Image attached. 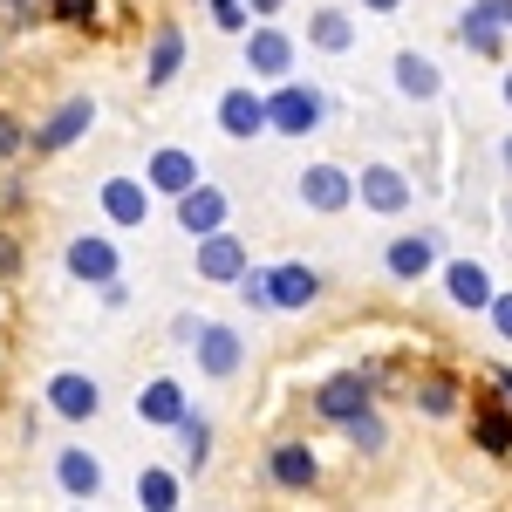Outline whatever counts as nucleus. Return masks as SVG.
I'll return each instance as SVG.
<instances>
[{
  "instance_id": "obj_1",
  "label": "nucleus",
  "mask_w": 512,
  "mask_h": 512,
  "mask_svg": "<svg viewBox=\"0 0 512 512\" xmlns=\"http://www.w3.org/2000/svg\"><path fill=\"white\" fill-rule=\"evenodd\" d=\"M41 396H48V410H55L62 424H89V417L103 410V383L82 376V369H55V376L41 383Z\"/></svg>"
},
{
  "instance_id": "obj_2",
  "label": "nucleus",
  "mask_w": 512,
  "mask_h": 512,
  "mask_svg": "<svg viewBox=\"0 0 512 512\" xmlns=\"http://www.w3.org/2000/svg\"><path fill=\"white\" fill-rule=\"evenodd\" d=\"M89 123H96V96H69L48 123L28 130V151H35V158H55V151H69L76 137H89Z\"/></svg>"
},
{
  "instance_id": "obj_3",
  "label": "nucleus",
  "mask_w": 512,
  "mask_h": 512,
  "mask_svg": "<svg viewBox=\"0 0 512 512\" xmlns=\"http://www.w3.org/2000/svg\"><path fill=\"white\" fill-rule=\"evenodd\" d=\"M267 130H280V137H308V130H321V96L280 76V89L267 96Z\"/></svg>"
},
{
  "instance_id": "obj_4",
  "label": "nucleus",
  "mask_w": 512,
  "mask_h": 512,
  "mask_svg": "<svg viewBox=\"0 0 512 512\" xmlns=\"http://www.w3.org/2000/svg\"><path fill=\"white\" fill-rule=\"evenodd\" d=\"M192 355H198V369H205L212 383H233L239 362H246V342H239L226 321H205V328L192 335Z\"/></svg>"
},
{
  "instance_id": "obj_5",
  "label": "nucleus",
  "mask_w": 512,
  "mask_h": 512,
  "mask_svg": "<svg viewBox=\"0 0 512 512\" xmlns=\"http://www.w3.org/2000/svg\"><path fill=\"white\" fill-rule=\"evenodd\" d=\"M246 274V239L239 233H198V280H212V287H233Z\"/></svg>"
},
{
  "instance_id": "obj_6",
  "label": "nucleus",
  "mask_w": 512,
  "mask_h": 512,
  "mask_svg": "<svg viewBox=\"0 0 512 512\" xmlns=\"http://www.w3.org/2000/svg\"><path fill=\"white\" fill-rule=\"evenodd\" d=\"M96 205H103V219H110L117 233H130V226L151 219V185H144V178H103Z\"/></svg>"
},
{
  "instance_id": "obj_7",
  "label": "nucleus",
  "mask_w": 512,
  "mask_h": 512,
  "mask_svg": "<svg viewBox=\"0 0 512 512\" xmlns=\"http://www.w3.org/2000/svg\"><path fill=\"white\" fill-rule=\"evenodd\" d=\"M55 492H62V499H103V465H96V451L62 444V451H55Z\"/></svg>"
},
{
  "instance_id": "obj_8",
  "label": "nucleus",
  "mask_w": 512,
  "mask_h": 512,
  "mask_svg": "<svg viewBox=\"0 0 512 512\" xmlns=\"http://www.w3.org/2000/svg\"><path fill=\"white\" fill-rule=\"evenodd\" d=\"M198 178H205V171H198V158H192V151H178V144H158V151L144 158V185H151V192H164V198H178L185 185H198Z\"/></svg>"
},
{
  "instance_id": "obj_9",
  "label": "nucleus",
  "mask_w": 512,
  "mask_h": 512,
  "mask_svg": "<svg viewBox=\"0 0 512 512\" xmlns=\"http://www.w3.org/2000/svg\"><path fill=\"white\" fill-rule=\"evenodd\" d=\"M369 390H376V369H362V376H335V383H321L315 410L328 417V424H349V417L369 410Z\"/></svg>"
},
{
  "instance_id": "obj_10",
  "label": "nucleus",
  "mask_w": 512,
  "mask_h": 512,
  "mask_svg": "<svg viewBox=\"0 0 512 512\" xmlns=\"http://www.w3.org/2000/svg\"><path fill=\"white\" fill-rule=\"evenodd\" d=\"M226 212H233V205H226V192H219V185H205V178L178 192V226H185L192 239L198 233H219V226H226Z\"/></svg>"
},
{
  "instance_id": "obj_11",
  "label": "nucleus",
  "mask_w": 512,
  "mask_h": 512,
  "mask_svg": "<svg viewBox=\"0 0 512 512\" xmlns=\"http://www.w3.org/2000/svg\"><path fill=\"white\" fill-rule=\"evenodd\" d=\"M62 267H69L76 280H89V287H103V280L117 274V246H110L103 233H76L69 246H62Z\"/></svg>"
},
{
  "instance_id": "obj_12",
  "label": "nucleus",
  "mask_w": 512,
  "mask_h": 512,
  "mask_svg": "<svg viewBox=\"0 0 512 512\" xmlns=\"http://www.w3.org/2000/svg\"><path fill=\"white\" fill-rule=\"evenodd\" d=\"M178 69H185V28H178V21H158V28H151V55H144V82H151V89H171Z\"/></svg>"
},
{
  "instance_id": "obj_13",
  "label": "nucleus",
  "mask_w": 512,
  "mask_h": 512,
  "mask_svg": "<svg viewBox=\"0 0 512 512\" xmlns=\"http://www.w3.org/2000/svg\"><path fill=\"white\" fill-rule=\"evenodd\" d=\"M212 117H219L226 137H260V130H267V96H253V89H226Z\"/></svg>"
},
{
  "instance_id": "obj_14",
  "label": "nucleus",
  "mask_w": 512,
  "mask_h": 512,
  "mask_svg": "<svg viewBox=\"0 0 512 512\" xmlns=\"http://www.w3.org/2000/svg\"><path fill=\"white\" fill-rule=\"evenodd\" d=\"M246 69L267 76V82H280L287 69H294V41L280 35V28H253V35H246Z\"/></svg>"
},
{
  "instance_id": "obj_15",
  "label": "nucleus",
  "mask_w": 512,
  "mask_h": 512,
  "mask_svg": "<svg viewBox=\"0 0 512 512\" xmlns=\"http://www.w3.org/2000/svg\"><path fill=\"white\" fill-rule=\"evenodd\" d=\"M267 478H274L280 492H308L321 478V465H315L308 444H274V451H267Z\"/></svg>"
},
{
  "instance_id": "obj_16",
  "label": "nucleus",
  "mask_w": 512,
  "mask_h": 512,
  "mask_svg": "<svg viewBox=\"0 0 512 512\" xmlns=\"http://www.w3.org/2000/svg\"><path fill=\"white\" fill-rule=\"evenodd\" d=\"M267 301L287 308V315H294V308H315L321 301V274L315 267H274V274H267Z\"/></svg>"
},
{
  "instance_id": "obj_17",
  "label": "nucleus",
  "mask_w": 512,
  "mask_h": 512,
  "mask_svg": "<svg viewBox=\"0 0 512 512\" xmlns=\"http://www.w3.org/2000/svg\"><path fill=\"white\" fill-rule=\"evenodd\" d=\"M349 171H335V164H315V171H301V205H315V212H342L349 205Z\"/></svg>"
},
{
  "instance_id": "obj_18",
  "label": "nucleus",
  "mask_w": 512,
  "mask_h": 512,
  "mask_svg": "<svg viewBox=\"0 0 512 512\" xmlns=\"http://www.w3.org/2000/svg\"><path fill=\"white\" fill-rule=\"evenodd\" d=\"M185 410H192V403H185V383H171V376L144 383V396H137V417H144V424H164V431H171Z\"/></svg>"
},
{
  "instance_id": "obj_19",
  "label": "nucleus",
  "mask_w": 512,
  "mask_h": 512,
  "mask_svg": "<svg viewBox=\"0 0 512 512\" xmlns=\"http://www.w3.org/2000/svg\"><path fill=\"white\" fill-rule=\"evenodd\" d=\"M431 260H437V246H431L424 233L390 239V274H396V280H424V274H431Z\"/></svg>"
},
{
  "instance_id": "obj_20",
  "label": "nucleus",
  "mask_w": 512,
  "mask_h": 512,
  "mask_svg": "<svg viewBox=\"0 0 512 512\" xmlns=\"http://www.w3.org/2000/svg\"><path fill=\"white\" fill-rule=\"evenodd\" d=\"M444 280H451V301H458V308H492V280H485V267L458 260Z\"/></svg>"
},
{
  "instance_id": "obj_21",
  "label": "nucleus",
  "mask_w": 512,
  "mask_h": 512,
  "mask_svg": "<svg viewBox=\"0 0 512 512\" xmlns=\"http://www.w3.org/2000/svg\"><path fill=\"white\" fill-rule=\"evenodd\" d=\"M362 198H369L376 212H403V205H410V185H403L396 171H383V164H376V171H362Z\"/></svg>"
},
{
  "instance_id": "obj_22",
  "label": "nucleus",
  "mask_w": 512,
  "mask_h": 512,
  "mask_svg": "<svg viewBox=\"0 0 512 512\" xmlns=\"http://www.w3.org/2000/svg\"><path fill=\"white\" fill-rule=\"evenodd\" d=\"M171 431H178V444H185V465H192V472H205V465H212V424H205L198 410H185Z\"/></svg>"
},
{
  "instance_id": "obj_23",
  "label": "nucleus",
  "mask_w": 512,
  "mask_h": 512,
  "mask_svg": "<svg viewBox=\"0 0 512 512\" xmlns=\"http://www.w3.org/2000/svg\"><path fill=\"white\" fill-rule=\"evenodd\" d=\"M137 506L171 512V506H178V478L164 472V465H144V472H137Z\"/></svg>"
},
{
  "instance_id": "obj_24",
  "label": "nucleus",
  "mask_w": 512,
  "mask_h": 512,
  "mask_svg": "<svg viewBox=\"0 0 512 512\" xmlns=\"http://www.w3.org/2000/svg\"><path fill=\"white\" fill-rule=\"evenodd\" d=\"M308 41L335 55V48H349V41H355V21H349V14H335V7H315V21H308Z\"/></svg>"
},
{
  "instance_id": "obj_25",
  "label": "nucleus",
  "mask_w": 512,
  "mask_h": 512,
  "mask_svg": "<svg viewBox=\"0 0 512 512\" xmlns=\"http://www.w3.org/2000/svg\"><path fill=\"white\" fill-rule=\"evenodd\" d=\"M465 41H472L478 55H499V21H492L485 7H472V14H465Z\"/></svg>"
},
{
  "instance_id": "obj_26",
  "label": "nucleus",
  "mask_w": 512,
  "mask_h": 512,
  "mask_svg": "<svg viewBox=\"0 0 512 512\" xmlns=\"http://www.w3.org/2000/svg\"><path fill=\"white\" fill-rule=\"evenodd\" d=\"M478 444H485V451H512V424L506 417H499V410H478Z\"/></svg>"
},
{
  "instance_id": "obj_27",
  "label": "nucleus",
  "mask_w": 512,
  "mask_h": 512,
  "mask_svg": "<svg viewBox=\"0 0 512 512\" xmlns=\"http://www.w3.org/2000/svg\"><path fill=\"white\" fill-rule=\"evenodd\" d=\"M103 7L96 0H48V21H62V28H89Z\"/></svg>"
},
{
  "instance_id": "obj_28",
  "label": "nucleus",
  "mask_w": 512,
  "mask_h": 512,
  "mask_svg": "<svg viewBox=\"0 0 512 512\" xmlns=\"http://www.w3.org/2000/svg\"><path fill=\"white\" fill-rule=\"evenodd\" d=\"M28 151V123L14 117V110H0V164H14Z\"/></svg>"
},
{
  "instance_id": "obj_29",
  "label": "nucleus",
  "mask_w": 512,
  "mask_h": 512,
  "mask_svg": "<svg viewBox=\"0 0 512 512\" xmlns=\"http://www.w3.org/2000/svg\"><path fill=\"white\" fill-rule=\"evenodd\" d=\"M35 28V0H0V35H21Z\"/></svg>"
},
{
  "instance_id": "obj_30",
  "label": "nucleus",
  "mask_w": 512,
  "mask_h": 512,
  "mask_svg": "<svg viewBox=\"0 0 512 512\" xmlns=\"http://www.w3.org/2000/svg\"><path fill=\"white\" fill-rule=\"evenodd\" d=\"M349 437H355V451H383V417H349Z\"/></svg>"
},
{
  "instance_id": "obj_31",
  "label": "nucleus",
  "mask_w": 512,
  "mask_h": 512,
  "mask_svg": "<svg viewBox=\"0 0 512 512\" xmlns=\"http://www.w3.org/2000/svg\"><path fill=\"white\" fill-rule=\"evenodd\" d=\"M396 69H403V89H417V96H431V89H437L431 62H417V55H403V62H396Z\"/></svg>"
},
{
  "instance_id": "obj_32",
  "label": "nucleus",
  "mask_w": 512,
  "mask_h": 512,
  "mask_svg": "<svg viewBox=\"0 0 512 512\" xmlns=\"http://www.w3.org/2000/svg\"><path fill=\"white\" fill-rule=\"evenodd\" d=\"M424 410L431 417H451V383H424Z\"/></svg>"
},
{
  "instance_id": "obj_33",
  "label": "nucleus",
  "mask_w": 512,
  "mask_h": 512,
  "mask_svg": "<svg viewBox=\"0 0 512 512\" xmlns=\"http://www.w3.org/2000/svg\"><path fill=\"white\" fill-rule=\"evenodd\" d=\"M492 321H499V335L512 342V294H492Z\"/></svg>"
},
{
  "instance_id": "obj_34",
  "label": "nucleus",
  "mask_w": 512,
  "mask_h": 512,
  "mask_svg": "<svg viewBox=\"0 0 512 512\" xmlns=\"http://www.w3.org/2000/svg\"><path fill=\"white\" fill-rule=\"evenodd\" d=\"M0 205H7V212H14V205H28V185H21V178H7V185H0Z\"/></svg>"
},
{
  "instance_id": "obj_35",
  "label": "nucleus",
  "mask_w": 512,
  "mask_h": 512,
  "mask_svg": "<svg viewBox=\"0 0 512 512\" xmlns=\"http://www.w3.org/2000/svg\"><path fill=\"white\" fill-rule=\"evenodd\" d=\"M198 328H205V321H198V315H178V321H171V335H178L185 349H192V335H198Z\"/></svg>"
},
{
  "instance_id": "obj_36",
  "label": "nucleus",
  "mask_w": 512,
  "mask_h": 512,
  "mask_svg": "<svg viewBox=\"0 0 512 512\" xmlns=\"http://www.w3.org/2000/svg\"><path fill=\"white\" fill-rule=\"evenodd\" d=\"M478 7H485V14H492L499 28H512V0H478Z\"/></svg>"
},
{
  "instance_id": "obj_37",
  "label": "nucleus",
  "mask_w": 512,
  "mask_h": 512,
  "mask_svg": "<svg viewBox=\"0 0 512 512\" xmlns=\"http://www.w3.org/2000/svg\"><path fill=\"white\" fill-rule=\"evenodd\" d=\"M369 7H376V14H390V7H396V0H369Z\"/></svg>"
},
{
  "instance_id": "obj_38",
  "label": "nucleus",
  "mask_w": 512,
  "mask_h": 512,
  "mask_svg": "<svg viewBox=\"0 0 512 512\" xmlns=\"http://www.w3.org/2000/svg\"><path fill=\"white\" fill-rule=\"evenodd\" d=\"M499 390H506V403H512V376H499Z\"/></svg>"
},
{
  "instance_id": "obj_39",
  "label": "nucleus",
  "mask_w": 512,
  "mask_h": 512,
  "mask_svg": "<svg viewBox=\"0 0 512 512\" xmlns=\"http://www.w3.org/2000/svg\"><path fill=\"white\" fill-rule=\"evenodd\" d=\"M506 164H512V137H506Z\"/></svg>"
},
{
  "instance_id": "obj_40",
  "label": "nucleus",
  "mask_w": 512,
  "mask_h": 512,
  "mask_svg": "<svg viewBox=\"0 0 512 512\" xmlns=\"http://www.w3.org/2000/svg\"><path fill=\"white\" fill-rule=\"evenodd\" d=\"M506 96H512V76H506Z\"/></svg>"
},
{
  "instance_id": "obj_41",
  "label": "nucleus",
  "mask_w": 512,
  "mask_h": 512,
  "mask_svg": "<svg viewBox=\"0 0 512 512\" xmlns=\"http://www.w3.org/2000/svg\"><path fill=\"white\" fill-rule=\"evenodd\" d=\"M0 246H7V239H0Z\"/></svg>"
}]
</instances>
